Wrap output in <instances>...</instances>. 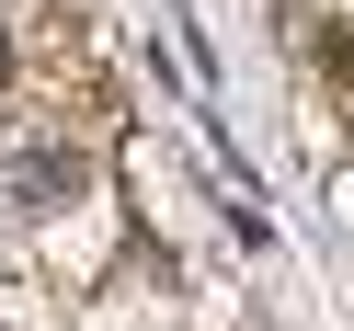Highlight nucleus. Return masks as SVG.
<instances>
[{
    "label": "nucleus",
    "mask_w": 354,
    "mask_h": 331,
    "mask_svg": "<svg viewBox=\"0 0 354 331\" xmlns=\"http://www.w3.org/2000/svg\"><path fill=\"white\" fill-rule=\"evenodd\" d=\"M0 92H12V35H0Z\"/></svg>",
    "instance_id": "obj_1"
}]
</instances>
